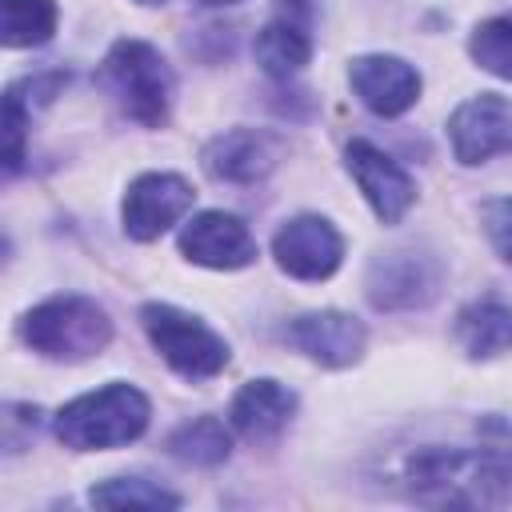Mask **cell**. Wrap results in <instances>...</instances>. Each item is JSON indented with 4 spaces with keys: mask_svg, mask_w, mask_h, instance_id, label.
<instances>
[{
    "mask_svg": "<svg viewBox=\"0 0 512 512\" xmlns=\"http://www.w3.org/2000/svg\"><path fill=\"white\" fill-rule=\"evenodd\" d=\"M400 488L428 508H496L512 500V432L480 444H428L404 456Z\"/></svg>",
    "mask_w": 512,
    "mask_h": 512,
    "instance_id": "cell-1",
    "label": "cell"
},
{
    "mask_svg": "<svg viewBox=\"0 0 512 512\" xmlns=\"http://www.w3.org/2000/svg\"><path fill=\"white\" fill-rule=\"evenodd\" d=\"M148 420H152L148 396L124 380H112L96 392L68 400L52 416V432L72 452H100V448H120L140 440Z\"/></svg>",
    "mask_w": 512,
    "mask_h": 512,
    "instance_id": "cell-2",
    "label": "cell"
},
{
    "mask_svg": "<svg viewBox=\"0 0 512 512\" xmlns=\"http://www.w3.org/2000/svg\"><path fill=\"white\" fill-rule=\"evenodd\" d=\"M20 336L44 360L80 364V360L100 356L112 344V316L92 296L64 292V296H48L36 308H28L20 320Z\"/></svg>",
    "mask_w": 512,
    "mask_h": 512,
    "instance_id": "cell-3",
    "label": "cell"
},
{
    "mask_svg": "<svg viewBox=\"0 0 512 512\" xmlns=\"http://www.w3.org/2000/svg\"><path fill=\"white\" fill-rule=\"evenodd\" d=\"M100 84L116 96L124 116H132L144 128H160L172 112L176 76L160 56V48H152L148 40H132V36L116 40L100 64Z\"/></svg>",
    "mask_w": 512,
    "mask_h": 512,
    "instance_id": "cell-4",
    "label": "cell"
},
{
    "mask_svg": "<svg viewBox=\"0 0 512 512\" xmlns=\"http://www.w3.org/2000/svg\"><path fill=\"white\" fill-rule=\"evenodd\" d=\"M140 324H144V336L148 344L164 356V364L184 376V380H212L216 372L228 368V344L224 336H216L200 316L176 308V304H164V300H152L140 308Z\"/></svg>",
    "mask_w": 512,
    "mask_h": 512,
    "instance_id": "cell-5",
    "label": "cell"
},
{
    "mask_svg": "<svg viewBox=\"0 0 512 512\" xmlns=\"http://www.w3.org/2000/svg\"><path fill=\"white\" fill-rule=\"evenodd\" d=\"M440 284H444V264L432 252H416V248L376 252L364 272V296L380 312L428 308L440 296Z\"/></svg>",
    "mask_w": 512,
    "mask_h": 512,
    "instance_id": "cell-6",
    "label": "cell"
},
{
    "mask_svg": "<svg viewBox=\"0 0 512 512\" xmlns=\"http://www.w3.org/2000/svg\"><path fill=\"white\" fill-rule=\"evenodd\" d=\"M448 140H452V156L468 168L512 152V100L500 92L468 96L448 116Z\"/></svg>",
    "mask_w": 512,
    "mask_h": 512,
    "instance_id": "cell-7",
    "label": "cell"
},
{
    "mask_svg": "<svg viewBox=\"0 0 512 512\" xmlns=\"http://www.w3.org/2000/svg\"><path fill=\"white\" fill-rule=\"evenodd\" d=\"M196 192L184 176L176 172H140L120 204V220H124V236L148 244L156 236H164L176 220H184V212L192 208Z\"/></svg>",
    "mask_w": 512,
    "mask_h": 512,
    "instance_id": "cell-8",
    "label": "cell"
},
{
    "mask_svg": "<svg viewBox=\"0 0 512 512\" xmlns=\"http://www.w3.org/2000/svg\"><path fill=\"white\" fill-rule=\"evenodd\" d=\"M272 256L292 280H328L344 260V236L328 216L300 212L276 228Z\"/></svg>",
    "mask_w": 512,
    "mask_h": 512,
    "instance_id": "cell-9",
    "label": "cell"
},
{
    "mask_svg": "<svg viewBox=\"0 0 512 512\" xmlns=\"http://www.w3.org/2000/svg\"><path fill=\"white\" fill-rule=\"evenodd\" d=\"M344 168L364 192L368 208L376 212L380 224H400L404 212L416 204V184L412 176L372 140H348L344 148Z\"/></svg>",
    "mask_w": 512,
    "mask_h": 512,
    "instance_id": "cell-10",
    "label": "cell"
},
{
    "mask_svg": "<svg viewBox=\"0 0 512 512\" xmlns=\"http://www.w3.org/2000/svg\"><path fill=\"white\" fill-rule=\"evenodd\" d=\"M180 256L200 264V268H216V272H236L248 268L256 260V236L248 232V224L232 212L208 208L196 212L184 232H180Z\"/></svg>",
    "mask_w": 512,
    "mask_h": 512,
    "instance_id": "cell-11",
    "label": "cell"
},
{
    "mask_svg": "<svg viewBox=\"0 0 512 512\" xmlns=\"http://www.w3.org/2000/svg\"><path fill=\"white\" fill-rule=\"evenodd\" d=\"M284 340L304 352L308 360L324 364V368H348L364 356L368 344V328L340 308H320V312H304L296 320H288Z\"/></svg>",
    "mask_w": 512,
    "mask_h": 512,
    "instance_id": "cell-12",
    "label": "cell"
},
{
    "mask_svg": "<svg viewBox=\"0 0 512 512\" xmlns=\"http://www.w3.org/2000/svg\"><path fill=\"white\" fill-rule=\"evenodd\" d=\"M348 84L376 116H400L420 100V72L388 52H368L348 64Z\"/></svg>",
    "mask_w": 512,
    "mask_h": 512,
    "instance_id": "cell-13",
    "label": "cell"
},
{
    "mask_svg": "<svg viewBox=\"0 0 512 512\" xmlns=\"http://www.w3.org/2000/svg\"><path fill=\"white\" fill-rule=\"evenodd\" d=\"M292 416H296V392L272 376L248 380L232 396V408H228V424L252 444H272L288 428Z\"/></svg>",
    "mask_w": 512,
    "mask_h": 512,
    "instance_id": "cell-14",
    "label": "cell"
},
{
    "mask_svg": "<svg viewBox=\"0 0 512 512\" xmlns=\"http://www.w3.org/2000/svg\"><path fill=\"white\" fill-rule=\"evenodd\" d=\"M200 164L212 180L224 184H256L276 168V144L256 128H232L204 144Z\"/></svg>",
    "mask_w": 512,
    "mask_h": 512,
    "instance_id": "cell-15",
    "label": "cell"
},
{
    "mask_svg": "<svg viewBox=\"0 0 512 512\" xmlns=\"http://www.w3.org/2000/svg\"><path fill=\"white\" fill-rule=\"evenodd\" d=\"M456 344L472 360H492L512 348V304L484 296L456 312Z\"/></svg>",
    "mask_w": 512,
    "mask_h": 512,
    "instance_id": "cell-16",
    "label": "cell"
},
{
    "mask_svg": "<svg viewBox=\"0 0 512 512\" xmlns=\"http://www.w3.org/2000/svg\"><path fill=\"white\" fill-rule=\"evenodd\" d=\"M308 60H312V36H308L304 16L280 12L276 20H268V24L256 32V64H260L268 76L288 80V76H296Z\"/></svg>",
    "mask_w": 512,
    "mask_h": 512,
    "instance_id": "cell-17",
    "label": "cell"
},
{
    "mask_svg": "<svg viewBox=\"0 0 512 512\" xmlns=\"http://www.w3.org/2000/svg\"><path fill=\"white\" fill-rule=\"evenodd\" d=\"M168 452L176 460H184V464L216 468V464H224L232 456V432L216 416H196V420H184L180 428H172Z\"/></svg>",
    "mask_w": 512,
    "mask_h": 512,
    "instance_id": "cell-18",
    "label": "cell"
},
{
    "mask_svg": "<svg viewBox=\"0 0 512 512\" xmlns=\"http://www.w3.org/2000/svg\"><path fill=\"white\" fill-rule=\"evenodd\" d=\"M56 0H0V40L8 48L48 44L56 32Z\"/></svg>",
    "mask_w": 512,
    "mask_h": 512,
    "instance_id": "cell-19",
    "label": "cell"
},
{
    "mask_svg": "<svg viewBox=\"0 0 512 512\" xmlns=\"http://www.w3.org/2000/svg\"><path fill=\"white\" fill-rule=\"evenodd\" d=\"M96 508H180V496L144 480V476H112L88 492Z\"/></svg>",
    "mask_w": 512,
    "mask_h": 512,
    "instance_id": "cell-20",
    "label": "cell"
},
{
    "mask_svg": "<svg viewBox=\"0 0 512 512\" xmlns=\"http://www.w3.org/2000/svg\"><path fill=\"white\" fill-rule=\"evenodd\" d=\"M468 52L484 72H492L500 80H512V12L480 20L468 36Z\"/></svg>",
    "mask_w": 512,
    "mask_h": 512,
    "instance_id": "cell-21",
    "label": "cell"
},
{
    "mask_svg": "<svg viewBox=\"0 0 512 512\" xmlns=\"http://www.w3.org/2000/svg\"><path fill=\"white\" fill-rule=\"evenodd\" d=\"M24 128H28V108L20 100V88L4 92V172L16 176L24 164Z\"/></svg>",
    "mask_w": 512,
    "mask_h": 512,
    "instance_id": "cell-22",
    "label": "cell"
},
{
    "mask_svg": "<svg viewBox=\"0 0 512 512\" xmlns=\"http://www.w3.org/2000/svg\"><path fill=\"white\" fill-rule=\"evenodd\" d=\"M480 224H484V236L488 244L496 248L500 260L512 264V196H496L480 208Z\"/></svg>",
    "mask_w": 512,
    "mask_h": 512,
    "instance_id": "cell-23",
    "label": "cell"
},
{
    "mask_svg": "<svg viewBox=\"0 0 512 512\" xmlns=\"http://www.w3.org/2000/svg\"><path fill=\"white\" fill-rule=\"evenodd\" d=\"M196 4H204V8H224V4H240V0H196Z\"/></svg>",
    "mask_w": 512,
    "mask_h": 512,
    "instance_id": "cell-24",
    "label": "cell"
},
{
    "mask_svg": "<svg viewBox=\"0 0 512 512\" xmlns=\"http://www.w3.org/2000/svg\"><path fill=\"white\" fill-rule=\"evenodd\" d=\"M136 4H164V0H136Z\"/></svg>",
    "mask_w": 512,
    "mask_h": 512,
    "instance_id": "cell-25",
    "label": "cell"
}]
</instances>
